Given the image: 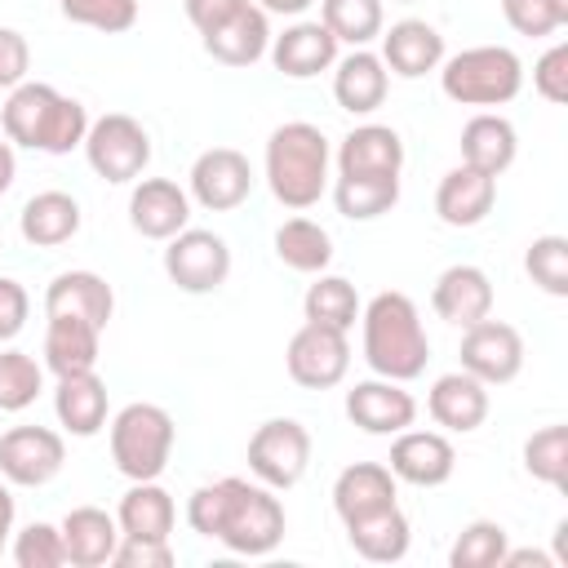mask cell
<instances>
[{"label":"cell","instance_id":"cell-1","mask_svg":"<svg viewBox=\"0 0 568 568\" xmlns=\"http://www.w3.org/2000/svg\"><path fill=\"white\" fill-rule=\"evenodd\" d=\"M186 524L200 537L222 541L231 555H271L284 541V506L275 488L235 475L200 484L186 501Z\"/></svg>","mask_w":568,"mask_h":568},{"label":"cell","instance_id":"cell-2","mask_svg":"<svg viewBox=\"0 0 568 568\" xmlns=\"http://www.w3.org/2000/svg\"><path fill=\"white\" fill-rule=\"evenodd\" d=\"M0 124H4V138L18 146L44 151V155H67V151L84 146L89 111L75 98L58 93L53 84L22 80L18 89H9V102L0 106Z\"/></svg>","mask_w":568,"mask_h":568},{"label":"cell","instance_id":"cell-3","mask_svg":"<svg viewBox=\"0 0 568 568\" xmlns=\"http://www.w3.org/2000/svg\"><path fill=\"white\" fill-rule=\"evenodd\" d=\"M359 324H364V359L377 377H390V382L422 377L430 359V337L408 293H395V288L377 293L359 311Z\"/></svg>","mask_w":568,"mask_h":568},{"label":"cell","instance_id":"cell-4","mask_svg":"<svg viewBox=\"0 0 568 568\" xmlns=\"http://www.w3.org/2000/svg\"><path fill=\"white\" fill-rule=\"evenodd\" d=\"M328 160H333L328 138L315 124H306V120L280 124L266 138V186H271V195L293 213L320 204V195L328 186Z\"/></svg>","mask_w":568,"mask_h":568},{"label":"cell","instance_id":"cell-5","mask_svg":"<svg viewBox=\"0 0 568 568\" xmlns=\"http://www.w3.org/2000/svg\"><path fill=\"white\" fill-rule=\"evenodd\" d=\"M439 89L457 106H506L524 89V62L506 44H475L439 62Z\"/></svg>","mask_w":568,"mask_h":568},{"label":"cell","instance_id":"cell-6","mask_svg":"<svg viewBox=\"0 0 568 568\" xmlns=\"http://www.w3.org/2000/svg\"><path fill=\"white\" fill-rule=\"evenodd\" d=\"M173 453V417L160 404H124L111 417V462L124 479H160Z\"/></svg>","mask_w":568,"mask_h":568},{"label":"cell","instance_id":"cell-7","mask_svg":"<svg viewBox=\"0 0 568 568\" xmlns=\"http://www.w3.org/2000/svg\"><path fill=\"white\" fill-rule=\"evenodd\" d=\"M84 155H89V169L102 182H115V186L120 182H138L142 169L151 164V138L133 115L111 111L102 120H89Z\"/></svg>","mask_w":568,"mask_h":568},{"label":"cell","instance_id":"cell-8","mask_svg":"<svg viewBox=\"0 0 568 568\" xmlns=\"http://www.w3.org/2000/svg\"><path fill=\"white\" fill-rule=\"evenodd\" d=\"M311 466V430L293 417H271L248 435V470L266 488H293Z\"/></svg>","mask_w":568,"mask_h":568},{"label":"cell","instance_id":"cell-9","mask_svg":"<svg viewBox=\"0 0 568 568\" xmlns=\"http://www.w3.org/2000/svg\"><path fill=\"white\" fill-rule=\"evenodd\" d=\"M164 275L182 288V293H213L226 284L231 275V248L217 231H200L186 226L169 240L164 248Z\"/></svg>","mask_w":568,"mask_h":568},{"label":"cell","instance_id":"cell-10","mask_svg":"<svg viewBox=\"0 0 568 568\" xmlns=\"http://www.w3.org/2000/svg\"><path fill=\"white\" fill-rule=\"evenodd\" d=\"M284 364H288V377L306 390H328L346 377L351 368V342L342 328H328V324H302L293 337H288V351H284Z\"/></svg>","mask_w":568,"mask_h":568},{"label":"cell","instance_id":"cell-11","mask_svg":"<svg viewBox=\"0 0 568 568\" xmlns=\"http://www.w3.org/2000/svg\"><path fill=\"white\" fill-rule=\"evenodd\" d=\"M462 368L484 386H506L524 368V337L506 320H475L462 328Z\"/></svg>","mask_w":568,"mask_h":568},{"label":"cell","instance_id":"cell-12","mask_svg":"<svg viewBox=\"0 0 568 568\" xmlns=\"http://www.w3.org/2000/svg\"><path fill=\"white\" fill-rule=\"evenodd\" d=\"M67 462V444L49 426H13L0 435V475L18 488L49 484Z\"/></svg>","mask_w":568,"mask_h":568},{"label":"cell","instance_id":"cell-13","mask_svg":"<svg viewBox=\"0 0 568 568\" xmlns=\"http://www.w3.org/2000/svg\"><path fill=\"white\" fill-rule=\"evenodd\" d=\"M253 191V169L235 146H209L191 164V200L209 213H231L248 200Z\"/></svg>","mask_w":568,"mask_h":568},{"label":"cell","instance_id":"cell-14","mask_svg":"<svg viewBox=\"0 0 568 568\" xmlns=\"http://www.w3.org/2000/svg\"><path fill=\"white\" fill-rule=\"evenodd\" d=\"M386 470L413 488H439L457 470V448L439 430H399L386 457Z\"/></svg>","mask_w":568,"mask_h":568},{"label":"cell","instance_id":"cell-15","mask_svg":"<svg viewBox=\"0 0 568 568\" xmlns=\"http://www.w3.org/2000/svg\"><path fill=\"white\" fill-rule=\"evenodd\" d=\"M346 417L364 435H399L417 417V399L404 390V382L390 377H368L346 390Z\"/></svg>","mask_w":568,"mask_h":568},{"label":"cell","instance_id":"cell-16","mask_svg":"<svg viewBox=\"0 0 568 568\" xmlns=\"http://www.w3.org/2000/svg\"><path fill=\"white\" fill-rule=\"evenodd\" d=\"M129 222L146 240H173L191 222V195L173 178H142L129 195Z\"/></svg>","mask_w":568,"mask_h":568},{"label":"cell","instance_id":"cell-17","mask_svg":"<svg viewBox=\"0 0 568 568\" xmlns=\"http://www.w3.org/2000/svg\"><path fill=\"white\" fill-rule=\"evenodd\" d=\"M404 138L390 124H355L337 146V178H399Z\"/></svg>","mask_w":568,"mask_h":568},{"label":"cell","instance_id":"cell-18","mask_svg":"<svg viewBox=\"0 0 568 568\" xmlns=\"http://www.w3.org/2000/svg\"><path fill=\"white\" fill-rule=\"evenodd\" d=\"M430 306L439 320L457 324V328H470L475 320L493 315V280L470 266V262H457L448 271H439L435 288H430Z\"/></svg>","mask_w":568,"mask_h":568},{"label":"cell","instance_id":"cell-19","mask_svg":"<svg viewBox=\"0 0 568 568\" xmlns=\"http://www.w3.org/2000/svg\"><path fill=\"white\" fill-rule=\"evenodd\" d=\"M426 413L435 417V426H444L453 435H470L488 417V386L479 377H470L466 368L444 373V377H435V386L426 395Z\"/></svg>","mask_w":568,"mask_h":568},{"label":"cell","instance_id":"cell-20","mask_svg":"<svg viewBox=\"0 0 568 568\" xmlns=\"http://www.w3.org/2000/svg\"><path fill=\"white\" fill-rule=\"evenodd\" d=\"M271 62L288 80H311L337 62V40L324 22H293L284 36H271Z\"/></svg>","mask_w":568,"mask_h":568},{"label":"cell","instance_id":"cell-21","mask_svg":"<svg viewBox=\"0 0 568 568\" xmlns=\"http://www.w3.org/2000/svg\"><path fill=\"white\" fill-rule=\"evenodd\" d=\"M493 200H497V178L470 164L448 169L435 186V213L444 226H479L493 213Z\"/></svg>","mask_w":568,"mask_h":568},{"label":"cell","instance_id":"cell-22","mask_svg":"<svg viewBox=\"0 0 568 568\" xmlns=\"http://www.w3.org/2000/svg\"><path fill=\"white\" fill-rule=\"evenodd\" d=\"M271 49V22H266V9H257L253 0L231 13L222 27L204 31V53L222 67H253L257 58H266Z\"/></svg>","mask_w":568,"mask_h":568},{"label":"cell","instance_id":"cell-23","mask_svg":"<svg viewBox=\"0 0 568 568\" xmlns=\"http://www.w3.org/2000/svg\"><path fill=\"white\" fill-rule=\"evenodd\" d=\"M115 311V293L98 271H62L44 288V315H75L93 328H106Z\"/></svg>","mask_w":568,"mask_h":568},{"label":"cell","instance_id":"cell-24","mask_svg":"<svg viewBox=\"0 0 568 568\" xmlns=\"http://www.w3.org/2000/svg\"><path fill=\"white\" fill-rule=\"evenodd\" d=\"M382 62H386V71H395L404 80H422L426 71H439L444 36L426 18H404L382 36Z\"/></svg>","mask_w":568,"mask_h":568},{"label":"cell","instance_id":"cell-25","mask_svg":"<svg viewBox=\"0 0 568 568\" xmlns=\"http://www.w3.org/2000/svg\"><path fill=\"white\" fill-rule=\"evenodd\" d=\"M333 67H337V71H333V98H337L342 111L368 115V111H377V106L386 102L390 71H386V62H382L377 53L355 49V53H346V58L333 62Z\"/></svg>","mask_w":568,"mask_h":568},{"label":"cell","instance_id":"cell-26","mask_svg":"<svg viewBox=\"0 0 568 568\" xmlns=\"http://www.w3.org/2000/svg\"><path fill=\"white\" fill-rule=\"evenodd\" d=\"M462 164L488 173V178H501L510 164H515V151H519V138H515V124L497 111H479L466 120L462 129Z\"/></svg>","mask_w":568,"mask_h":568},{"label":"cell","instance_id":"cell-27","mask_svg":"<svg viewBox=\"0 0 568 568\" xmlns=\"http://www.w3.org/2000/svg\"><path fill=\"white\" fill-rule=\"evenodd\" d=\"M53 413L62 422V430H71L75 439H93L106 426V382L89 368V373H67L58 377L53 390Z\"/></svg>","mask_w":568,"mask_h":568},{"label":"cell","instance_id":"cell-28","mask_svg":"<svg viewBox=\"0 0 568 568\" xmlns=\"http://www.w3.org/2000/svg\"><path fill=\"white\" fill-rule=\"evenodd\" d=\"M62 528V546H67V564L75 568H102L111 564L115 546H120V524L115 515L98 510V506H75L67 510V519L58 524Z\"/></svg>","mask_w":568,"mask_h":568},{"label":"cell","instance_id":"cell-29","mask_svg":"<svg viewBox=\"0 0 568 568\" xmlns=\"http://www.w3.org/2000/svg\"><path fill=\"white\" fill-rule=\"evenodd\" d=\"M395 475L382 466V462H355L346 466L337 479H333V510L342 524L368 515V510H382L395 501Z\"/></svg>","mask_w":568,"mask_h":568},{"label":"cell","instance_id":"cell-30","mask_svg":"<svg viewBox=\"0 0 568 568\" xmlns=\"http://www.w3.org/2000/svg\"><path fill=\"white\" fill-rule=\"evenodd\" d=\"M342 528H346V541L355 546V555L368 559V564H395V559L408 555L413 532H408V519H404L399 501H390L382 510H368V515H359Z\"/></svg>","mask_w":568,"mask_h":568},{"label":"cell","instance_id":"cell-31","mask_svg":"<svg viewBox=\"0 0 568 568\" xmlns=\"http://www.w3.org/2000/svg\"><path fill=\"white\" fill-rule=\"evenodd\" d=\"M18 231L31 248H58L80 231V204L67 191H40L22 204Z\"/></svg>","mask_w":568,"mask_h":568},{"label":"cell","instance_id":"cell-32","mask_svg":"<svg viewBox=\"0 0 568 568\" xmlns=\"http://www.w3.org/2000/svg\"><path fill=\"white\" fill-rule=\"evenodd\" d=\"M98 346H102V328H93L89 320L49 315V328H44V364H49L53 377L89 373L98 364Z\"/></svg>","mask_w":568,"mask_h":568},{"label":"cell","instance_id":"cell-33","mask_svg":"<svg viewBox=\"0 0 568 568\" xmlns=\"http://www.w3.org/2000/svg\"><path fill=\"white\" fill-rule=\"evenodd\" d=\"M115 524H120V537H155V541H169V532L178 524V506H173V497L155 479H133V488L120 497Z\"/></svg>","mask_w":568,"mask_h":568},{"label":"cell","instance_id":"cell-34","mask_svg":"<svg viewBox=\"0 0 568 568\" xmlns=\"http://www.w3.org/2000/svg\"><path fill=\"white\" fill-rule=\"evenodd\" d=\"M275 257L297 275H320L333 262V235L311 217H288L275 231Z\"/></svg>","mask_w":568,"mask_h":568},{"label":"cell","instance_id":"cell-35","mask_svg":"<svg viewBox=\"0 0 568 568\" xmlns=\"http://www.w3.org/2000/svg\"><path fill=\"white\" fill-rule=\"evenodd\" d=\"M302 311H306V320L311 324H328V328H351L355 320H359V293H355V284L351 280H342V275H315V284L306 288V297H302Z\"/></svg>","mask_w":568,"mask_h":568},{"label":"cell","instance_id":"cell-36","mask_svg":"<svg viewBox=\"0 0 568 568\" xmlns=\"http://www.w3.org/2000/svg\"><path fill=\"white\" fill-rule=\"evenodd\" d=\"M333 204L351 222H373L399 204V178H337Z\"/></svg>","mask_w":568,"mask_h":568},{"label":"cell","instance_id":"cell-37","mask_svg":"<svg viewBox=\"0 0 568 568\" xmlns=\"http://www.w3.org/2000/svg\"><path fill=\"white\" fill-rule=\"evenodd\" d=\"M320 22L333 31L337 44L364 49L382 36V0H320Z\"/></svg>","mask_w":568,"mask_h":568},{"label":"cell","instance_id":"cell-38","mask_svg":"<svg viewBox=\"0 0 568 568\" xmlns=\"http://www.w3.org/2000/svg\"><path fill=\"white\" fill-rule=\"evenodd\" d=\"M510 550V537L497 519H475L457 532L453 550H448V564L453 568H501V555Z\"/></svg>","mask_w":568,"mask_h":568},{"label":"cell","instance_id":"cell-39","mask_svg":"<svg viewBox=\"0 0 568 568\" xmlns=\"http://www.w3.org/2000/svg\"><path fill=\"white\" fill-rule=\"evenodd\" d=\"M524 470L550 488H564L568 484V426H541L528 435L524 444Z\"/></svg>","mask_w":568,"mask_h":568},{"label":"cell","instance_id":"cell-40","mask_svg":"<svg viewBox=\"0 0 568 568\" xmlns=\"http://www.w3.org/2000/svg\"><path fill=\"white\" fill-rule=\"evenodd\" d=\"M44 390V368L27 351H0V413H22Z\"/></svg>","mask_w":568,"mask_h":568},{"label":"cell","instance_id":"cell-41","mask_svg":"<svg viewBox=\"0 0 568 568\" xmlns=\"http://www.w3.org/2000/svg\"><path fill=\"white\" fill-rule=\"evenodd\" d=\"M524 271L532 284L550 297H568V240L564 235H537L524 253Z\"/></svg>","mask_w":568,"mask_h":568},{"label":"cell","instance_id":"cell-42","mask_svg":"<svg viewBox=\"0 0 568 568\" xmlns=\"http://www.w3.org/2000/svg\"><path fill=\"white\" fill-rule=\"evenodd\" d=\"M62 18L102 36H120L138 22V0H58Z\"/></svg>","mask_w":568,"mask_h":568},{"label":"cell","instance_id":"cell-43","mask_svg":"<svg viewBox=\"0 0 568 568\" xmlns=\"http://www.w3.org/2000/svg\"><path fill=\"white\" fill-rule=\"evenodd\" d=\"M13 564L18 568H62L67 564V546H62V528L36 519L13 537Z\"/></svg>","mask_w":568,"mask_h":568},{"label":"cell","instance_id":"cell-44","mask_svg":"<svg viewBox=\"0 0 568 568\" xmlns=\"http://www.w3.org/2000/svg\"><path fill=\"white\" fill-rule=\"evenodd\" d=\"M501 18L519 31V36H555L568 22V0H501Z\"/></svg>","mask_w":568,"mask_h":568},{"label":"cell","instance_id":"cell-45","mask_svg":"<svg viewBox=\"0 0 568 568\" xmlns=\"http://www.w3.org/2000/svg\"><path fill=\"white\" fill-rule=\"evenodd\" d=\"M532 89L546 102H568V44H550L532 67Z\"/></svg>","mask_w":568,"mask_h":568},{"label":"cell","instance_id":"cell-46","mask_svg":"<svg viewBox=\"0 0 568 568\" xmlns=\"http://www.w3.org/2000/svg\"><path fill=\"white\" fill-rule=\"evenodd\" d=\"M111 564L115 568H173V546L155 537H120Z\"/></svg>","mask_w":568,"mask_h":568},{"label":"cell","instance_id":"cell-47","mask_svg":"<svg viewBox=\"0 0 568 568\" xmlns=\"http://www.w3.org/2000/svg\"><path fill=\"white\" fill-rule=\"evenodd\" d=\"M31 71V44L22 31L0 27V89H18Z\"/></svg>","mask_w":568,"mask_h":568},{"label":"cell","instance_id":"cell-48","mask_svg":"<svg viewBox=\"0 0 568 568\" xmlns=\"http://www.w3.org/2000/svg\"><path fill=\"white\" fill-rule=\"evenodd\" d=\"M27 311H31V297L18 280L0 275V342H13L27 324Z\"/></svg>","mask_w":568,"mask_h":568},{"label":"cell","instance_id":"cell-49","mask_svg":"<svg viewBox=\"0 0 568 568\" xmlns=\"http://www.w3.org/2000/svg\"><path fill=\"white\" fill-rule=\"evenodd\" d=\"M248 0H182V9H186V18H191V27L204 36V31H213V27H222L231 13H240Z\"/></svg>","mask_w":568,"mask_h":568},{"label":"cell","instance_id":"cell-50","mask_svg":"<svg viewBox=\"0 0 568 568\" xmlns=\"http://www.w3.org/2000/svg\"><path fill=\"white\" fill-rule=\"evenodd\" d=\"M9 532H13V493H9V479L0 484V555L9 546Z\"/></svg>","mask_w":568,"mask_h":568},{"label":"cell","instance_id":"cell-51","mask_svg":"<svg viewBox=\"0 0 568 568\" xmlns=\"http://www.w3.org/2000/svg\"><path fill=\"white\" fill-rule=\"evenodd\" d=\"M519 564H532V568H550L555 559L541 555V550H506L501 555V568H519Z\"/></svg>","mask_w":568,"mask_h":568},{"label":"cell","instance_id":"cell-52","mask_svg":"<svg viewBox=\"0 0 568 568\" xmlns=\"http://www.w3.org/2000/svg\"><path fill=\"white\" fill-rule=\"evenodd\" d=\"M13 173H18V160H13V142L0 138V195L13 186Z\"/></svg>","mask_w":568,"mask_h":568},{"label":"cell","instance_id":"cell-53","mask_svg":"<svg viewBox=\"0 0 568 568\" xmlns=\"http://www.w3.org/2000/svg\"><path fill=\"white\" fill-rule=\"evenodd\" d=\"M315 0H257V9H266V13H306Z\"/></svg>","mask_w":568,"mask_h":568},{"label":"cell","instance_id":"cell-54","mask_svg":"<svg viewBox=\"0 0 568 568\" xmlns=\"http://www.w3.org/2000/svg\"><path fill=\"white\" fill-rule=\"evenodd\" d=\"M399 4H413V0H399Z\"/></svg>","mask_w":568,"mask_h":568}]
</instances>
